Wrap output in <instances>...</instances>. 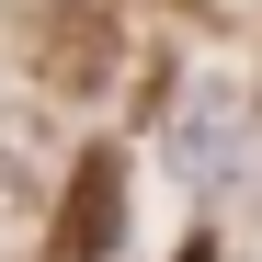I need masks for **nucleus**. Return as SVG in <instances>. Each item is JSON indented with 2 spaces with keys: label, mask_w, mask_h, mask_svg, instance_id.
I'll return each instance as SVG.
<instances>
[{
  "label": "nucleus",
  "mask_w": 262,
  "mask_h": 262,
  "mask_svg": "<svg viewBox=\"0 0 262 262\" xmlns=\"http://www.w3.org/2000/svg\"><path fill=\"white\" fill-rule=\"evenodd\" d=\"M183 262H216V251H205V239H194V251H183Z\"/></svg>",
  "instance_id": "obj_4"
},
{
  "label": "nucleus",
  "mask_w": 262,
  "mask_h": 262,
  "mask_svg": "<svg viewBox=\"0 0 262 262\" xmlns=\"http://www.w3.org/2000/svg\"><path fill=\"white\" fill-rule=\"evenodd\" d=\"M239 125H251L239 80H228V69H205L194 92L171 103V171H183V183H228V171H239Z\"/></svg>",
  "instance_id": "obj_2"
},
{
  "label": "nucleus",
  "mask_w": 262,
  "mask_h": 262,
  "mask_svg": "<svg viewBox=\"0 0 262 262\" xmlns=\"http://www.w3.org/2000/svg\"><path fill=\"white\" fill-rule=\"evenodd\" d=\"M114 239H125V160L80 148L69 194H57V228H46V262H114Z\"/></svg>",
  "instance_id": "obj_1"
},
{
  "label": "nucleus",
  "mask_w": 262,
  "mask_h": 262,
  "mask_svg": "<svg viewBox=\"0 0 262 262\" xmlns=\"http://www.w3.org/2000/svg\"><path fill=\"white\" fill-rule=\"evenodd\" d=\"M34 148H46V114H34V103H0V205H23Z\"/></svg>",
  "instance_id": "obj_3"
}]
</instances>
